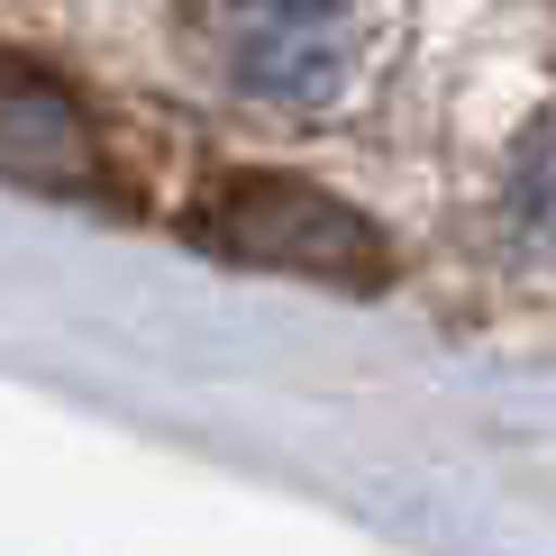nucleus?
I'll list each match as a JSON object with an SVG mask.
<instances>
[{
  "mask_svg": "<svg viewBox=\"0 0 556 556\" xmlns=\"http://www.w3.org/2000/svg\"><path fill=\"white\" fill-rule=\"evenodd\" d=\"M228 46V74L274 110H329L375 74L383 10H338V0H247V10L201 18Z\"/></svg>",
  "mask_w": 556,
  "mask_h": 556,
  "instance_id": "nucleus-2",
  "label": "nucleus"
},
{
  "mask_svg": "<svg viewBox=\"0 0 556 556\" xmlns=\"http://www.w3.org/2000/svg\"><path fill=\"white\" fill-rule=\"evenodd\" d=\"M0 174L37 182V192H91L101 182L83 101L28 55H0Z\"/></svg>",
  "mask_w": 556,
  "mask_h": 556,
  "instance_id": "nucleus-3",
  "label": "nucleus"
},
{
  "mask_svg": "<svg viewBox=\"0 0 556 556\" xmlns=\"http://www.w3.org/2000/svg\"><path fill=\"white\" fill-rule=\"evenodd\" d=\"M511 228L529 247H556V128H539L511 165Z\"/></svg>",
  "mask_w": 556,
  "mask_h": 556,
  "instance_id": "nucleus-4",
  "label": "nucleus"
},
{
  "mask_svg": "<svg viewBox=\"0 0 556 556\" xmlns=\"http://www.w3.org/2000/svg\"><path fill=\"white\" fill-rule=\"evenodd\" d=\"M192 238L211 247V256H238V265H265V274H311V283H338V292H375L392 274V247L346 211L338 192H319V182H301V174L219 182L192 211Z\"/></svg>",
  "mask_w": 556,
  "mask_h": 556,
  "instance_id": "nucleus-1",
  "label": "nucleus"
}]
</instances>
